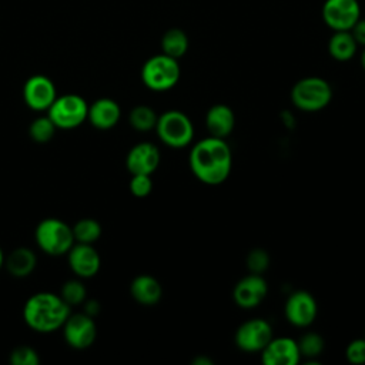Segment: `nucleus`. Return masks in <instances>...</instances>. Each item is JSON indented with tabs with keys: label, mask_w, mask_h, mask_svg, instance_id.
Returning <instances> with one entry per match:
<instances>
[{
	"label": "nucleus",
	"mask_w": 365,
	"mask_h": 365,
	"mask_svg": "<svg viewBox=\"0 0 365 365\" xmlns=\"http://www.w3.org/2000/svg\"><path fill=\"white\" fill-rule=\"evenodd\" d=\"M192 174L204 184L218 185L227 180L232 167V153L224 138L207 137L190 153Z\"/></svg>",
	"instance_id": "obj_1"
},
{
	"label": "nucleus",
	"mask_w": 365,
	"mask_h": 365,
	"mask_svg": "<svg viewBox=\"0 0 365 365\" xmlns=\"http://www.w3.org/2000/svg\"><path fill=\"white\" fill-rule=\"evenodd\" d=\"M68 315L70 307L54 292H36L23 307L24 322L40 334H50L61 328Z\"/></svg>",
	"instance_id": "obj_2"
},
{
	"label": "nucleus",
	"mask_w": 365,
	"mask_h": 365,
	"mask_svg": "<svg viewBox=\"0 0 365 365\" xmlns=\"http://www.w3.org/2000/svg\"><path fill=\"white\" fill-rule=\"evenodd\" d=\"M34 238L37 247L43 252L53 257L67 254L76 242L73 228L63 220L53 217L44 218L37 224L34 230Z\"/></svg>",
	"instance_id": "obj_3"
},
{
	"label": "nucleus",
	"mask_w": 365,
	"mask_h": 365,
	"mask_svg": "<svg viewBox=\"0 0 365 365\" xmlns=\"http://www.w3.org/2000/svg\"><path fill=\"white\" fill-rule=\"evenodd\" d=\"M180 64L164 53L150 57L141 67V81L153 91H165L173 88L180 80Z\"/></svg>",
	"instance_id": "obj_4"
},
{
	"label": "nucleus",
	"mask_w": 365,
	"mask_h": 365,
	"mask_svg": "<svg viewBox=\"0 0 365 365\" xmlns=\"http://www.w3.org/2000/svg\"><path fill=\"white\" fill-rule=\"evenodd\" d=\"M332 88L329 83L317 76H309L298 80L291 90L294 106L302 111H318L329 104Z\"/></svg>",
	"instance_id": "obj_5"
},
{
	"label": "nucleus",
	"mask_w": 365,
	"mask_h": 365,
	"mask_svg": "<svg viewBox=\"0 0 365 365\" xmlns=\"http://www.w3.org/2000/svg\"><path fill=\"white\" fill-rule=\"evenodd\" d=\"M154 130L160 140L173 148L188 145L194 137V125L190 117L180 110H168L160 114Z\"/></svg>",
	"instance_id": "obj_6"
},
{
	"label": "nucleus",
	"mask_w": 365,
	"mask_h": 365,
	"mask_svg": "<svg viewBox=\"0 0 365 365\" xmlns=\"http://www.w3.org/2000/svg\"><path fill=\"white\" fill-rule=\"evenodd\" d=\"M88 104L78 94L57 96L47 110V115L56 124L57 130L77 128L87 120Z\"/></svg>",
	"instance_id": "obj_7"
},
{
	"label": "nucleus",
	"mask_w": 365,
	"mask_h": 365,
	"mask_svg": "<svg viewBox=\"0 0 365 365\" xmlns=\"http://www.w3.org/2000/svg\"><path fill=\"white\" fill-rule=\"evenodd\" d=\"M321 17L332 31H346L361 19V4L358 0H325Z\"/></svg>",
	"instance_id": "obj_8"
},
{
	"label": "nucleus",
	"mask_w": 365,
	"mask_h": 365,
	"mask_svg": "<svg viewBox=\"0 0 365 365\" xmlns=\"http://www.w3.org/2000/svg\"><path fill=\"white\" fill-rule=\"evenodd\" d=\"M63 336L68 346L86 349L93 345L97 335V327L91 315L86 312L70 314L63 324Z\"/></svg>",
	"instance_id": "obj_9"
},
{
	"label": "nucleus",
	"mask_w": 365,
	"mask_h": 365,
	"mask_svg": "<svg viewBox=\"0 0 365 365\" xmlns=\"http://www.w3.org/2000/svg\"><path fill=\"white\" fill-rule=\"evenodd\" d=\"M272 339V328L262 318L245 321L235 331V345L244 352H258Z\"/></svg>",
	"instance_id": "obj_10"
},
{
	"label": "nucleus",
	"mask_w": 365,
	"mask_h": 365,
	"mask_svg": "<svg viewBox=\"0 0 365 365\" xmlns=\"http://www.w3.org/2000/svg\"><path fill=\"white\" fill-rule=\"evenodd\" d=\"M56 97V86L47 76L34 74L29 77L23 86L24 103L34 111H47Z\"/></svg>",
	"instance_id": "obj_11"
},
{
	"label": "nucleus",
	"mask_w": 365,
	"mask_h": 365,
	"mask_svg": "<svg viewBox=\"0 0 365 365\" xmlns=\"http://www.w3.org/2000/svg\"><path fill=\"white\" fill-rule=\"evenodd\" d=\"M284 312L289 324L299 328H305L315 321L318 305L312 294L299 289L288 297Z\"/></svg>",
	"instance_id": "obj_12"
},
{
	"label": "nucleus",
	"mask_w": 365,
	"mask_h": 365,
	"mask_svg": "<svg viewBox=\"0 0 365 365\" xmlns=\"http://www.w3.org/2000/svg\"><path fill=\"white\" fill-rule=\"evenodd\" d=\"M67 261L70 269L78 278L94 277L101 265V258L93 244L74 242L67 252Z\"/></svg>",
	"instance_id": "obj_13"
},
{
	"label": "nucleus",
	"mask_w": 365,
	"mask_h": 365,
	"mask_svg": "<svg viewBox=\"0 0 365 365\" xmlns=\"http://www.w3.org/2000/svg\"><path fill=\"white\" fill-rule=\"evenodd\" d=\"M267 291L268 285L261 274L251 272L237 282L232 291V298L241 308H254L262 302Z\"/></svg>",
	"instance_id": "obj_14"
},
{
	"label": "nucleus",
	"mask_w": 365,
	"mask_h": 365,
	"mask_svg": "<svg viewBox=\"0 0 365 365\" xmlns=\"http://www.w3.org/2000/svg\"><path fill=\"white\" fill-rule=\"evenodd\" d=\"M299 358L297 341L288 336L272 338L261 351V361L265 365H297Z\"/></svg>",
	"instance_id": "obj_15"
},
{
	"label": "nucleus",
	"mask_w": 365,
	"mask_h": 365,
	"mask_svg": "<svg viewBox=\"0 0 365 365\" xmlns=\"http://www.w3.org/2000/svg\"><path fill=\"white\" fill-rule=\"evenodd\" d=\"M160 164V151L157 145L143 141L131 147L125 157V167L131 174H153Z\"/></svg>",
	"instance_id": "obj_16"
},
{
	"label": "nucleus",
	"mask_w": 365,
	"mask_h": 365,
	"mask_svg": "<svg viewBox=\"0 0 365 365\" xmlns=\"http://www.w3.org/2000/svg\"><path fill=\"white\" fill-rule=\"evenodd\" d=\"M121 117V108L117 101L108 97L97 98L88 106L87 120L97 130L113 128Z\"/></svg>",
	"instance_id": "obj_17"
},
{
	"label": "nucleus",
	"mask_w": 365,
	"mask_h": 365,
	"mask_svg": "<svg viewBox=\"0 0 365 365\" xmlns=\"http://www.w3.org/2000/svg\"><path fill=\"white\" fill-rule=\"evenodd\" d=\"M235 125V114L227 104H214L205 114V127L212 137L225 138Z\"/></svg>",
	"instance_id": "obj_18"
},
{
	"label": "nucleus",
	"mask_w": 365,
	"mask_h": 365,
	"mask_svg": "<svg viewBox=\"0 0 365 365\" xmlns=\"http://www.w3.org/2000/svg\"><path fill=\"white\" fill-rule=\"evenodd\" d=\"M130 294L141 305H154L161 299V284L148 274L137 275L130 284Z\"/></svg>",
	"instance_id": "obj_19"
},
{
	"label": "nucleus",
	"mask_w": 365,
	"mask_h": 365,
	"mask_svg": "<svg viewBox=\"0 0 365 365\" xmlns=\"http://www.w3.org/2000/svg\"><path fill=\"white\" fill-rule=\"evenodd\" d=\"M37 265V257L31 248L19 247L14 248L7 257H4V267L10 275L16 278L29 277Z\"/></svg>",
	"instance_id": "obj_20"
},
{
	"label": "nucleus",
	"mask_w": 365,
	"mask_h": 365,
	"mask_svg": "<svg viewBox=\"0 0 365 365\" xmlns=\"http://www.w3.org/2000/svg\"><path fill=\"white\" fill-rule=\"evenodd\" d=\"M358 50V44L351 31H334L328 41V53L336 61L351 60Z\"/></svg>",
	"instance_id": "obj_21"
},
{
	"label": "nucleus",
	"mask_w": 365,
	"mask_h": 365,
	"mask_svg": "<svg viewBox=\"0 0 365 365\" xmlns=\"http://www.w3.org/2000/svg\"><path fill=\"white\" fill-rule=\"evenodd\" d=\"M160 44H161V53L178 60L188 51L190 40L187 33L182 29L171 27L163 34Z\"/></svg>",
	"instance_id": "obj_22"
},
{
	"label": "nucleus",
	"mask_w": 365,
	"mask_h": 365,
	"mask_svg": "<svg viewBox=\"0 0 365 365\" xmlns=\"http://www.w3.org/2000/svg\"><path fill=\"white\" fill-rule=\"evenodd\" d=\"M157 113L148 107V106H135L130 114H128V121L130 125L137 130V131H150L155 128L157 124Z\"/></svg>",
	"instance_id": "obj_23"
},
{
	"label": "nucleus",
	"mask_w": 365,
	"mask_h": 365,
	"mask_svg": "<svg viewBox=\"0 0 365 365\" xmlns=\"http://www.w3.org/2000/svg\"><path fill=\"white\" fill-rule=\"evenodd\" d=\"M73 235L76 242L94 244L101 237V225L93 218H81L73 227Z\"/></svg>",
	"instance_id": "obj_24"
},
{
	"label": "nucleus",
	"mask_w": 365,
	"mask_h": 365,
	"mask_svg": "<svg viewBox=\"0 0 365 365\" xmlns=\"http://www.w3.org/2000/svg\"><path fill=\"white\" fill-rule=\"evenodd\" d=\"M56 130L57 127L48 115H40L31 121L29 127V135L34 143L44 144L54 137Z\"/></svg>",
	"instance_id": "obj_25"
},
{
	"label": "nucleus",
	"mask_w": 365,
	"mask_h": 365,
	"mask_svg": "<svg viewBox=\"0 0 365 365\" xmlns=\"http://www.w3.org/2000/svg\"><path fill=\"white\" fill-rule=\"evenodd\" d=\"M298 349H299V355L307 358V359H314L317 356L321 355V352L324 351L325 342L324 338L317 334V332H307L304 334L298 341Z\"/></svg>",
	"instance_id": "obj_26"
},
{
	"label": "nucleus",
	"mask_w": 365,
	"mask_h": 365,
	"mask_svg": "<svg viewBox=\"0 0 365 365\" xmlns=\"http://www.w3.org/2000/svg\"><path fill=\"white\" fill-rule=\"evenodd\" d=\"M60 297L64 299V302L68 307L78 305V304L84 302V299L87 297V289L80 279H68L63 284Z\"/></svg>",
	"instance_id": "obj_27"
},
{
	"label": "nucleus",
	"mask_w": 365,
	"mask_h": 365,
	"mask_svg": "<svg viewBox=\"0 0 365 365\" xmlns=\"http://www.w3.org/2000/svg\"><path fill=\"white\" fill-rule=\"evenodd\" d=\"M9 361L11 365H38L40 356L34 348L27 345H20L10 352Z\"/></svg>",
	"instance_id": "obj_28"
},
{
	"label": "nucleus",
	"mask_w": 365,
	"mask_h": 365,
	"mask_svg": "<svg viewBox=\"0 0 365 365\" xmlns=\"http://www.w3.org/2000/svg\"><path fill=\"white\" fill-rule=\"evenodd\" d=\"M269 265V255L262 248H254L247 255V267L252 274H262Z\"/></svg>",
	"instance_id": "obj_29"
},
{
	"label": "nucleus",
	"mask_w": 365,
	"mask_h": 365,
	"mask_svg": "<svg viewBox=\"0 0 365 365\" xmlns=\"http://www.w3.org/2000/svg\"><path fill=\"white\" fill-rule=\"evenodd\" d=\"M130 191L137 198L147 197L153 190V181L150 174H131Z\"/></svg>",
	"instance_id": "obj_30"
},
{
	"label": "nucleus",
	"mask_w": 365,
	"mask_h": 365,
	"mask_svg": "<svg viewBox=\"0 0 365 365\" xmlns=\"http://www.w3.org/2000/svg\"><path fill=\"white\" fill-rule=\"evenodd\" d=\"M345 355L351 364H355V365L365 364V338L351 341L346 346Z\"/></svg>",
	"instance_id": "obj_31"
},
{
	"label": "nucleus",
	"mask_w": 365,
	"mask_h": 365,
	"mask_svg": "<svg viewBox=\"0 0 365 365\" xmlns=\"http://www.w3.org/2000/svg\"><path fill=\"white\" fill-rule=\"evenodd\" d=\"M349 31H351L352 37L355 38L356 44L365 47V19L361 17V19L352 26V29H351Z\"/></svg>",
	"instance_id": "obj_32"
},
{
	"label": "nucleus",
	"mask_w": 365,
	"mask_h": 365,
	"mask_svg": "<svg viewBox=\"0 0 365 365\" xmlns=\"http://www.w3.org/2000/svg\"><path fill=\"white\" fill-rule=\"evenodd\" d=\"M98 302L97 301H90V302H87V305H86V314H88V315H91V317H94L97 312H98Z\"/></svg>",
	"instance_id": "obj_33"
},
{
	"label": "nucleus",
	"mask_w": 365,
	"mask_h": 365,
	"mask_svg": "<svg viewBox=\"0 0 365 365\" xmlns=\"http://www.w3.org/2000/svg\"><path fill=\"white\" fill-rule=\"evenodd\" d=\"M194 365H212V361L210 358H204V356H200V358H195Z\"/></svg>",
	"instance_id": "obj_34"
},
{
	"label": "nucleus",
	"mask_w": 365,
	"mask_h": 365,
	"mask_svg": "<svg viewBox=\"0 0 365 365\" xmlns=\"http://www.w3.org/2000/svg\"><path fill=\"white\" fill-rule=\"evenodd\" d=\"M361 64H362V68L365 70V47H364V50L361 53Z\"/></svg>",
	"instance_id": "obj_35"
},
{
	"label": "nucleus",
	"mask_w": 365,
	"mask_h": 365,
	"mask_svg": "<svg viewBox=\"0 0 365 365\" xmlns=\"http://www.w3.org/2000/svg\"><path fill=\"white\" fill-rule=\"evenodd\" d=\"M4 265V254H3V250L0 248V268Z\"/></svg>",
	"instance_id": "obj_36"
}]
</instances>
